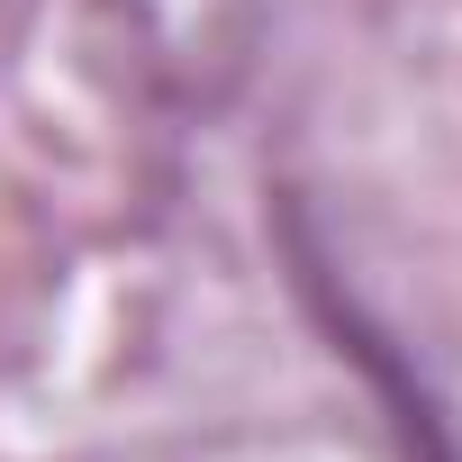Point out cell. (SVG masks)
I'll list each match as a JSON object with an SVG mask.
<instances>
[{"label":"cell","mask_w":462,"mask_h":462,"mask_svg":"<svg viewBox=\"0 0 462 462\" xmlns=\"http://www.w3.org/2000/svg\"><path fill=\"white\" fill-rule=\"evenodd\" d=\"M282 254H291V273H300V300L318 309V327L336 336V354L372 381V399L390 408V435L408 444V462H462V444H453V426H444V399L390 354V336L363 318V300L336 282V263L318 254V236H309V217L300 208H282Z\"/></svg>","instance_id":"cell-1"}]
</instances>
